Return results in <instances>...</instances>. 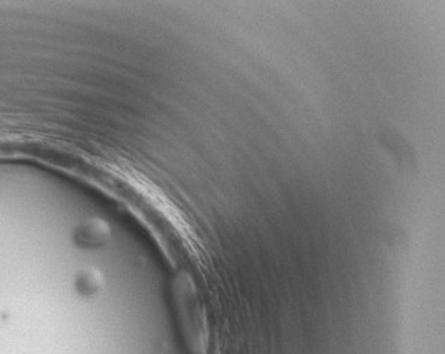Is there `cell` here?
I'll return each mask as SVG.
<instances>
[{"label": "cell", "mask_w": 445, "mask_h": 354, "mask_svg": "<svg viewBox=\"0 0 445 354\" xmlns=\"http://www.w3.org/2000/svg\"><path fill=\"white\" fill-rule=\"evenodd\" d=\"M110 236L108 224L100 220H88L77 233L78 240L86 246H99Z\"/></svg>", "instance_id": "6da1fadb"}, {"label": "cell", "mask_w": 445, "mask_h": 354, "mask_svg": "<svg viewBox=\"0 0 445 354\" xmlns=\"http://www.w3.org/2000/svg\"><path fill=\"white\" fill-rule=\"evenodd\" d=\"M78 287L82 294L92 295L101 287V275L95 269H86L78 277Z\"/></svg>", "instance_id": "7a4b0ae2"}]
</instances>
